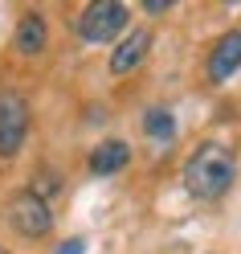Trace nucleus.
<instances>
[{
  "label": "nucleus",
  "mask_w": 241,
  "mask_h": 254,
  "mask_svg": "<svg viewBox=\"0 0 241 254\" xmlns=\"http://www.w3.org/2000/svg\"><path fill=\"white\" fill-rule=\"evenodd\" d=\"M233 177H237V160H233V152L221 148V144L196 148L188 156V164H184V185H188V193L200 197V201H221L233 189Z\"/></svg>",
  "instance_id": "nucleus-1"
},
{
  "label": "nucleus",
  "mask_w": 241,
  "mask_h": 254,
  "mask_svg": "<svg viewBox=\"0 0 241 254\" xmlns=\"http://www.w3.org/2000/svg\"><path fill=\"white\" fill-rule=\"evenodd\" d=\"M29 135V103L17 90H0V156H17Z\"/></svg>",
  "instance_id": "nucleus-2"
},
{
  "label": "nucleus",
  "mask_w": 241,
  "mask_h": 254,
  "mask_svg": "<svg viewBox=\"0 0 241 254\" xmlns=\"http://www.w3.org/2000/svg\"><path fill=\"white\" fill-rule=\"evenodd\" d=\"M8 217H12V226H17L21 238H45L49 226H53V213H49V205H45V197L37 189H25V193L12 197Z\"/></svg>",
  "instance_id": "nucleus-3"
},
{
  "label": "nucleus",
  "mask_w": 241,
  "mask_h": 254,
  "mask_svg": "<svg viewBox=\"0 0 241 254\" xmlns=\"http://www.w3.org/2000/svg\"><path fill=\"white\" fill-rule=\"evenodd\" d=\"M127 25V4L123 0H94V4L82 12V37L90 45H102Z\"/></svg>",
  "instance_id": "nucleus-4"
},
{
  "label": "nucleus",
  "mask_w": 241,
  "mask_h": 254,
  "mask_svg": "<svg viewBox=\"0 0 241 254\" xmlns=\"http://www.w3.org/2000/svg\"><path fill=\"white\" fill-rule=\"evenodd\" d=\"M241 70V29H233V33H225L213 54H208V78L213 82H225V78H233Z\"/></svg>",
  "instance_id": "nucleus-5"
},
{
  "label": "nucleus",
  "mask_w": 241,
  "mask_h": 254,
  "mask_svg": "<svg viewBox=\"0 0 241 254\" xmlns=\"http://www.w3.org/2000/svg\"><path fill=\"white\" fill-rule=\"evenodd\" d=\"M151 50V33L147 29H135L127 41H119V50L110 54V74H131L135 66H143V58Z\"/></svg>",
  "instance_id": "nucleus-6"
},
{
  "label": "nucleus",
  "mask_w": 241,
  "mask_h": 254,
  "mask_svg": "<svg viewBox=\"0 0 241 254\" xmlns=\"http://www.w3.org/2000/svg\"><path fill=\"white\" fill-rule=\"evenodd\" d=\"M127 164H131V148H127L123 139H102V144L90 152V172L94 177H115Z\"/></svg>",
  "instance_id": "nucleus-7"
},
{
  "label": "nucleus",
  "mask_w": 241,
  "mask_h": 254,
  "mask_svg": "<svg viewBox=\"0 0 241 254\" xmlns=\"http://www.w3.org/2000/svg\"><path fill=\"white\" fill-rule=\"evenodd\" d=\"M45 41H49V29H45V21L37 17V12L21 17V25H17V50L21 54H41Z\"/></svg>",
  "instance_id": "nucleus-8"
},
{
  "label": "nucleus",
  "mask_w": 241,
  "mask_h": 254,
  "mask_svg": "<svg viewBox=\"0 0 241 254\" xmlns=\"http://www.w3.org/2000/svg\"><path fill=\"white\" fill-rule=\"evenodd\" d=\"M143 131H147V139H155V144H168V139L176 135V119L168 107H147V115H143Z\"/></svg>",
  "instance_id": "nucleus-9"
},
{
  "label": "nucleus",
  "mask_w": 241,
  "mask_h": 254,
  "mask_svg": "<svg viewBox=\"0 0 241 254\" xmlns=\"http://www.w3.org/2000/svg\"><path fill=\"white\" fill-rule=\"evenodd\" d=\"M143 8H147V12H168L172 0H143Z\"/></svg>",
  "instance_id": "nucleus-10"
},
{
  "label": "nucleus",
  "mask_w": 241,
  "mask_h": 254,
  "mask_svg": "<svg viewBox=\"0 0 241 254\" xmlns=\"http://www.w3.org/2000/svg\"><path fill=\"white\" fill-rule=\"evenodd\" d=\"M82 250H86V242H82V238H74V242H66L57 254H82Z\"/></svg>",
  "instance_id": "nucleus-11"
},
{
  "label": "nucleus",
  "mask_w": 241,
  "mask_h": 254,
  "mask_svg": "<svg viewBox=\"0 0 241 254\" xmlns=\"http://www.w3.org/2000/svg\"><path fill=\"white\" fill-rule=\"evenodd\" d=\"M0 254H4V250H0Z\"/></svg>",
  "instance_id": "nucleus-12"
}]
</instances>
